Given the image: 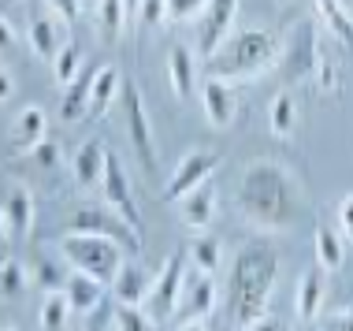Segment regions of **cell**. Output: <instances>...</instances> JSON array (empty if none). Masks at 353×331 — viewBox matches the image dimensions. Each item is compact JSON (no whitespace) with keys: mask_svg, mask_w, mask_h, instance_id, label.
I'll list each match as a JSON object with an SVG mask.
<instances>
[{"mask_svg":"<svg viewBox=\"0 0 353 331\" xmlns=\"http://www.w3.org/2000/svg\"><path fill=\"white\" fill-rule=\"evenodd\" d=\"M238 212L250 220L256 231H286L298 216L301 205V186L294 172L279 160H250L238 179Z\"/></svg>","mask_w":353,"mask_h":331,"instance_id":"6da1fadb","label":"cell"},{"mask_svg":"<svg viewBox=\"0 0 353 331\" xmlns=\"http://www.w3.org/2000/svg\"><path fill=\"white\" fill-rule=\"evenodd\" d=\"M275 279H279V253H275V245H268L264 239H253L234 253L231 279H227V313H231L234 331L268 317Z\"/></svg>","mask_w":353,"mask_h":331,"instance_id":"7a4b0ae2","label":"cell"},{"mask_svg":"<svg viewBox=\"0 0 353 331\" xmlns=\"http://www.w3.org/2000/svg\"><path fill=\"white\" fill-rule=\"evenodd\" d=\"M286 45L279 41V34L272 30H234L219 45V52H212L205 60L208 79H256V74L272 71L283 63Z\"/></svg>","mask_w":353,"mask_h":331,"instance_id":"3957f363","label":"cell"},{"mask_svg":"<svg viewBox=\"0 0 353 331\" xmlns=\"http://www.w3.org/2000/svg\"><path fill=\"white\" fill-rule=\"evenodd\" d=\"M60 257L68 261V268L85 272V276L101 279L112 287V279L119 276V268L127 264V250L119 242L104 239V234H85V231H68L56 242Z\"/></svg>","mask_w":353,"mask_h":331,"instance_id":"277c9868","label":"cell"},{"mask_svg":"<svg viewBox=\"0 0 353 331\" xmlns=\"http://www.w3.org/2000/svg\"><path fill=\"white\" fill-rule=\"evenodd\" d=\"M68 231L104 234V239L119 242L123 250H127V257H138V253H141V231H138V227H130L108 201H82V205H74L71 216H68Z\"/></svg>","mask_w":353,"mask_h":331,"instance_id":"5b68a950","label":"cell"},{"mask_svg":"<svg viewBox=\"0 0 353 331\" xmlns=\"http://www.w3.org/2000/svg\"><path fill=\"white\" fill-rule=\"evenodd\" d=\"M186 253H171L164 261V268L152 276V287H149V298H145V313L164 324L168 317H175L179 309V298H183V283H186Z\"/></svg>","mask_w":353,"mask_h":331,"instance_id":"8992f818","label":"cell"},{"mask_svg":"<svg viewBox=\"0 0 353 331\" xmlns=\"http://www.w3.org/2000/svg\"><path fill=\"white\" fill-rule=\"evenodd\" d=\"M123 116H127V138L134 146L138 160L145 164V172H157V138H152V123H149V112H145V101L134 82L123 86Z\"/></svg>","mask_w":353,"mask_h":331,"instance_id":"52a82bcc","label":"cell"},{"mask_svg":"<svg viewBox=\"0 0 353 331\" xmlns=\"http://www.w3.org/2000/svg\"><path fill=\"white\" fill-rule=\"evenodd\" d=\"M320 30L312 19H301V23H294L290 37H286V52H283V63H286V74L290 79H312V71H316V60H320Z\"/></svg>","mask_w":353,"mask_h":331,"instance_id":"ba28073f","label":"cell"},{"mask_svg":"<svg viewBox=\"0 0 353 331\" xmlns=\"http://www.w3.org/2000/svg\"><path fill=\"white\" fill-rule=\"evenodd\" d=\"M216 164H219V153H212V149H194V153H186L183 160H179L175 175H171L168 183H164L160 197H164V201L186 197L190 190H197L201 183H208V175H212Z\"/></svg>","mask_w":353,"mask_h":331,"instance_id":"9c48e42d","label":"cell"},{"mask_svg":"<svg viewBox=\"0 0 353 331\" xmlns=\"http://www.w3.org/2000/svg\"><path fill=\"white\" fill-rule=\"evenodd\" d=\"M104 201L116 209L123 220H127L130 227H145L141 223V209H138V197H134V186H130V175H127V168H123V160L116 153H108V168H104Z\"/></svg>","mask_w":353,"mask_h":331,"instance_id":"30bf717a","label":"cell"},{"mask_svg":"<svg viewBox=\"0 0 353 331\" xmlns=\"http://www.w3.org/2000/svg\"><path fill=\"white\" fill-rule=\"evenodd\" d=\"M201 30H197V45H201L205 60L212 52H219V45L234 34V19H238V0H208V8L201 12Z\"/></svg>","mask_w":353,"mask_h":331,"instance_id":"8fae6325","label":"cell"},{"mask_svg":"<svg viewBox=\"0 0 353 331\" xmlns=\"http://www.w3.org/2000/svg\"><path fill=\"white\" fill-rule=\"evenodd\" d=\"M216 298H219L216 279L208 276V272H194V276H186V283H183V298H179L175 317L183 320V324H190V320H205V317H212Z\"/></svg>","mask_w":353,"mask_h":331,"instance_id":"7c38bea8","label":"cell"},{"mask_svg":"<svg viewBox=\"0 0 353 331\" xmlns=\"http://www.w3.org/2000/svg\"><path fill=\"white\" fill-rule=\"evenodd\" d=\"M45 130H49V119H45L41 105H26L15 119L12 141H8V157L12 160H26L37 146L45 141Z\"/></svg>","mask_w":353,"mask_h":331,"instance_id":"4fadbf2b","label":"cell"},{"mask_svg":"<svg viewBox=\"0 0 353 331\" xmlns=\"http://www.w3.org/2000/svg\"><path fill=\"white\" fill-rule=\"evenodd\" d=\"M201 108H205V116H208V123H212L216 130H227L234 123V116H238V93H234V86H231V82H223V79H205Z\"/></svg>","mask_w":353,"mask_h":331,"instance_id":"5bb4252c","label":"cell"},{"mask_svg":"<svg viewBox=\"0 0 353 331\" xmlns=\"http://www.w3.org/2000/svg\"><path fill=\"white\" fill-rule=\"evenodd\" d=\"M104 168H108V149L104 141H82L71 157V175L82 190H93V186H104Z\"/></svg>","mask_w":353,"mask_h":331,"instance_id":"9a60e30c","label":"cell"},{"mask_svg":"<svg viewBox=\"0 0 353 331\" xmlns=\"http://www.w3.org/2000/svg\"><path fill=\"white\" fill-rule=\"evenodd\" d=\"M216 216V186L201 183L197 190H190L186 197H179V220L190 231H205Z\"/></svg>","mask_w":353,"mask_h":331,"instance_id":"2e32d148","label":"cell"},{"mask_svg":"<svg viewBox=\"0 0 353 331\" xmlns=\"http://www.w3.org/2000/svg\"><path fill=\"white\" fill-rule=\"evenodd\" d=\"M327 276L320 264L301 272L298 279V298H294V309H298V320H316V313L323 309V294H327Z\"/></svg>","mask_w":353,"mask_h":331,"instance_id":"e0dca14e","label":"cell"},{"mask_svg":"<svg viewBox=\"0 0 353 331\" xmlns=\"http://www.w3.org/2000/svg\"><path fill=\"white\" fill-rule=\"evenodd\" d=\"M104 287H108V283H101V279L85 276V272H74L71 268V279H68V287H63V294H68L74 317L97 313V309L104 305Z\"/></svg>","mask_w":353,"mask_h":331,"instance_id":"ac0fdd59","label":"cell"},{"mask_svg":"<svg viewBox=\"0 0 353 331\" xmlns=\"http://www.w3.org/2000/svg\"><path fill=\"white\" fill-rule=\"evenodd\" d=\"M34 227V194L26 186H12L4 197V234L26 239Z\"/></svg>","mask_w":353,"mask_h":331,"instance_id":"d6986e66","label":"cell"},{"mask_svg":"<svg viewBox=\"0 0 353 331\" xmlns=\"http://www.w3.org/2000/svg\"><path fill=\"white\" fill-rule=\"evenodd\" d=\"M149 287H152V279H145V272L134 261H127L119 268V276L112 279V298H116V305H145Z\"/></svg>","mask_w":353,"mask_h":331,"instance_id":"ffe728a7","label":"cell"},{"mask_svg":"<svg viewBox=\"0 0 353 331\" xmlns=\"http://www.w3.org/2000/svg\"><path fill=\"white\" fill-rule=\"evenodd\" d=\"M168 79H171V90L175 97H194V82H197V63H194V52L190 45H175L168 52Z\"/></svg>","mask_w":353,"mask_h":331,"instance_id":"44dd1931","label":"cell"},{"mask_svg":"<svg viewBox=\"0 0 353 331\" xmlns=\"http://www.w3.org/2000/svg\"><path fill=\"white\" fill-rule=\"evenodd\" d=\"M123 86L127 82H123V74L116 68H97V74H93V93H90V119H101L104 112L116 105Z\"/></svg>","mask_w":353,"mask_h":331,"instance_id":"7402d4cb","label":"cell"},{"mask_svg":"<svg viewBox=\"0 0 353 331\" xmlns=\"http://www.w3.org/2000/svg\"><path fill=\"white\" fill-rule=\"evenodd\" d=\"M93 74H97V68H93V71H82L79 79H74L71 86L63 90V97H60V119H63V123H79L82 116H90Z\"/></svg>","mask_w":353,"mask_h":331,"instance_id":"603a6c76","label":"cell"},{"mask_svg":"<svg viewBox=\"0 0 353 331\" xmlns=\"http://www.w3.org/2000/svg\"><path fill=\"white\" fill-rule=\"evenodd\" d=\"M63 45H68V41H60V26H56L52 15H37L30 23V49H34L37 60L52 63L56 56H60Z\"/></svg>","mask_w":353,"mask_h":331,"instance_id":"cb8c5ba5","label":"cell"},{"mask_svg":"<svg viewBox=\"0 0 353 331\" xmlns=\"http://www.w3.org/2000/svg\"><path fill=\"white\" fill-rule=\"evenodd\" d=\"M316 12L323 19V26H327V34L342 41L346 49H353V15L346 12V4L342 0H316Z\"/></svg>","mask_w":353,"mask_h":331,"instance_id":"d4e9b609","label":"cell"},{"mask_svg":"<svg viewBox=\"0 0 353 331\" xmlns=\"http://www.w3.org/2000/svg\"><path fill=\"white\" fill-rule=\"evenodd\" d=\"M186 257H190V264H194L197 272H208V276H216L219 257H223V245H219L216 234L197 231V234H194V242L186 245Z\"/></svg>","mask_w":353,"mask_h":331,"instance_id":"484cf974","label":"cell"},{"mask_svg":"<svg viewBox=\"0 0 353 331\" xmlns=\"http://www.w3.org/2000/svg\"><path fill=\"white\" fill-rule=\"evenodd\" d=\"M268 127H272L275 138H290L294 130H298V101H294L290 90L275 93L272 112H268Z\"/></svg>","mask_w":353,"mask_h":331,"instance_id":"4316f807","label":"cell"},{"mask_svg":"<svg viewBox=\"0 0 353 331\" xmlns=\"http://www.w3.org/2000/svg\"><path fill=\"white\" fill-rule=\"evenodd\" d=\"M127 19H130L127 0H97V26L104 41H119L123 30H127Z\"/></svg>","mask_w":353,"mask_h":331,"instance_id":"83f0119b","label":"cell"},{"mask_svg":"<svg viewBox=\"0 0 353 331\" xmlns=\"http://www.w3.org/2000/svg\"><path fill=\"white\" fill-rule=\"evenodd\" d=\"M342 261H346V245H342V234L331 231V227H316V264L323 272H339Z\"/></svg>","mask_w":353,"mask_h":331,"instance_id":"f1b7e54d","label":"cell"},{"mask_svg":"<svg viewBox=\"0 0 353 331\" xmlns=\"http://www.w3.org/2000/svg\"><path fill=\"white\" fill-rule=\"evenodd\" d=\"M68 279H71V272H63L60 264L49 261V257H37V261L30 264V287L45 290V294L63 290V287H68Z\"/></svg>","mask_w":353,"mask_h":331,"instance_id":"f546056e","label":"cell"},{"mask_svg":"<svg viewBox=\"0 0 353 331\" xmlns=\"http://www.w3.org/2000/svg\"><path fill=\"white\" fill-rule=\"evenodd\" d=\"M71 301L63 290H56V294H45L41 301V331H68L71 324Z\"/></svg>","mask_w":353,"mask_h":331,"instance_id":"4dcf8cb0","label":"cell"},{"mask_svg":"<svg viewBox=\"0 0 353 331\" xmlns=\"http://www.w3.org/2000/svg\"><path fill=\"white\" fill-rule=\"evenodd\" d=\"M312 79H316V90L323 93V97H335V93L342 90V63H339V56L331 49H320V60H316Z\"/></svg>","mask_w":353,"mask_h":331,"instance_id":"1f68e13d","label":"cell"},{"mask_svg":"<svg viewBox=\"0 0 353 331\" xmlns=\"http://www.w3.org/2000/svg\"><path fill=\"white\" fill-rule=\"evenodd\" d=\"M79 63H82V52H79V45L74 41H68L60 49V56H56L52 60V74H56V82H60V86H71L74 79H79Z\"/></svg>","mask_w":353,"mask_h":331,"instance_id":"d6a6232c","label":"cell"},{"mask_svg":"<svg viewBox=\"0 0 353 331\" xmlns=\"http://www.w3.org/2000/svg\"><path fill=\"white\" fill-rule=\"evenodd\" d=\"M119 331H157V320L145 313V305H116Z\"/></svg>","mask_w":353,"mask_h":331,"instance_id":"836d02e7","label":"cell"},{"mask_svg":"<svg viewBox=\"0 0 353 331\" xmlns=\"http://www.w3.org/2000/svg\"><path fill=\"white\" fill-rule=\"evenodd\" d=\"M26 287H30V272H26L15 257H8L4 261V272H0V290H4V298L23 294Z\"/></svg>","mask_w":353,"mask_h":331,"instance_id":"e575fe53","label":"cell"},{"mask_svg":"<svg viewBox=\"0 0 353 331\" xmlns=\"http://www.w3.org/2000/svg\"><path fill=\"white\" fill-rule=\"evenodd\" d=\"M164 23H168V0H141V8H138L141 34L157 30V26H164Z\"/></svg>","mask_w":353,"mask_h":331,"instance_id":"d590c367","label":"cell"},{"mask_svg":"<svg viewBox=\"0 0 353 331\" xmlns=\"http://www.w3.org/2000/svg\"><path fill=\"white\" fill-rule=\"evenodd\" d=\"M26 160H30V164H37L41 172H52V168H60V160H63V149H60V141L45 138L41 146H37V149H34V153L26 157Z\"/></svg>","mask_w":353,"mask_h":331,"instance_id":"8d00e7d4","label":"cell"},{"mask_svg":"<svg viewBox=\"0 0 353 331\" xmlns=\"http://www.w3.org/2000/svg\"><path fill=\"white\" fill-rule=\"evenodd\" d=\"M208 0H168V23H186V19L201 15Z\"/></svg>","mask_w":353,"mask_h":331,"instance_id":"74e56055","label":"cell"},{"mask_svg":"<svg viewBox=\"0 0 353 331\" xmlns=\"http://www.w3.org/2000/svg\"><path fill=\"white\" fill-rule=\"evenodd\" d=\"M316 331H353V309H335V313L320 317Z\"/></svg>","mask_w":353,"mask_h":331,"instance_id":"f35d334b","label":"cell"},{"mask_svg":"<svg viewBox=\"0 0 353 331\" xmlns=\"http://www.w3.org/2000/svg\"><path fill=\"white\" fill-rule=\"evenodd\" d=\"M112 317H116V305H108V301H104V305L97 309V313H90V317H85V328H82V331H108Z\"/></svg>","mask_w":353,"mask_h":331,"instance_id":"ab89813d","label":"cell"},{"mask_svg":"<svg viewBox=\"0 0 353 331\" xmlns=\"http://www.w3.org/2000/svg\"><path fill=\"white\" fill-rule=\"evenodd\" d=\"M82 4H85V0H49V8H52V12L63 19V23H71V19H79Z\"/></svg>","mask_w":353,"mask_h":331,"instance_id":"60d3db41","label":"cell"},{"mask_svg":"<svg viewBox=\"0 0 353 331\" xmlns=\"http://www.w3.org/2000/svg\"><path fill=\"white\" fill-rule=\"evenodd\" d=\"M339 227H342L346 239H353V194H346L339 201Z\"/></svg>","mask_w":353,"mask_h":331,"instance_id":"b9f144b4","label":"cell"},{"mask_svg":"<svg viewBox=\"0 0 353 331\" xmlns=\"http://www.w3.org/2000/svg\"><path fill=\"white\" fill-rule=\"evenodd\" d=\"M242 331H286V328H283V320H279V317H272V313H268V317H261L256 324L242 328Z\"/></svg>","mask_w":353,"mask_h":331,"instance_id":"7bdbcfd3","label":"cell"},{"mask_svg":"<svg viewBox=\"0 0 353 331\" xmlns=\"http://www.w3.org/2000/svg\"><path fill=\"white\" fill-rule=\"evenodd\" d=\"M12 93H15V86H12V71H0V101H4V105H8V101H12Z\"/></svg>","mask_w":353,"mask_h":331,"instance_id":"ee69618b","label":"cell"},{"mask_svg":"<svg viewBox=\"0 0 353 331\" xmlns=\"http://www.w3.org/2000/svg\"><path fill=\"white\" fill-rule=\"evenodd\" d=\"M0 34H4V49H12V41H15V30H12V23H0Z\"/></svg>","mask_w":353,"mask_h":331,"instance_id":"f6af8a7d","label":"cell"},{"mask_svg":"<svg viewBox=\"0 0 353 331\" xmlns=\"http://www.w3.org/2000/svg\"><path fill=\"white\" fill-rule=\"evenodd\" d=\"M179 331H208V324H205V320H190V324H183Z\"/></svg>","mask_w":353,"mask_h":331,"instance_id":"bcb514c9","label":"cell"},{"mask_svg":"<svg viewBox=\"0 0 353 331\" xmlns=\"http://www.w3.org/2000/svg\"><path fill=\"white\" fill-rule=\"evenodd\" d=\"M127 8H130V15H138V8H141V0H127Z\"/></svg>","mask_w":353,"mask_h":331,"instance_id":"7dc6e473","label":"cell"},{"mask_svg":"<svg viewBox=\"0 0 353 331\" xmlns=\"http://www.w3.org/2000/svg\"><path fill=\"white\" fill-rule=\"evenodd\" d=\"M0 331H15V328H12V324H4V328H0Z\"/></svg>","mask_w":353,"mask_h":331,"instance_id":"c3c4849f","label":"cell"},{"mask_svg":"<svg viewBox=\"0 0 353 331\" xmlns=\"http://www.w3.org/2000/svg\"><path fill=\"white\" fill-rule=\"evenodd\" d=\"M4 4H15V0H4Z\"/></svg>","mask_w":353,"mask_h":331,"instance_id":"681fc988","label":"cell"},{"mask_svg":"<svg viewBox=\"0 0 353 331\" xmlns=\"http://www.w3.org/2000/svg\"><path fill=\"white\" fill-rule=\"evenodd\" d=\"M85 4H90V0H85Z\"/></svg>","mask_w":353,"mask_h":331,"instance_id":"f907efd6","label":"cell"}]
</instances>
